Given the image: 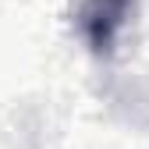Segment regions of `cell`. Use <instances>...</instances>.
I'll use <instances>...</instances> for the list:
<instances>
[{"label": "cell", "instance_id": "cell-1", "mask_svg": "<svg viewBox=\"0 0 149 149\" xmlns=\"http://www.w3.org/2000/svg\"><path fill=\"white\" fill-rule=\"evenodd\" d=\"M135 11V0H82L78 14V32L89 43V50L96 57H110L117 46V36L124 32L128 18Z\"/></svg>", "mask_w": 149, "mask_h": 149}]
</instances>
